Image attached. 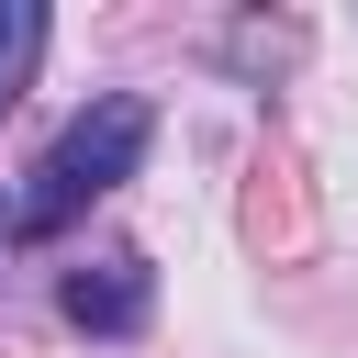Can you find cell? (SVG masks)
Segmentation results:
<instances>
[{"mask_svg":"<svg viewBox=\"0 0 358 358\" xmlns=\"http://www.w3.org/2000/svg\"><path fill=\"white\" fill-rule=\"evenodd\" d=\"M67 324L78 336H134L145 324V302H157V268L134 257V246H112V257H90V268H67Z\"/></svg>","mask_w":358,"mask_h":358,"instance_id":"2","label":"cell"},{"mask_svg":"<svg viewBox=\"0 0 358 358\" xmlns=\"http://www.w3.org/2000/svg\"><path fill=\"white\" fill-rule=\"evenodd\" d=\"M145 134H157V112H145L134 90H101L90 112H67V123H56V145L22 168V190L0 201V235L22 246V235H56V224H78L101 190H123V179H134Z\"/></svg>","mask_w":358,"mask_h":358,"instance_id":"1","label":"cell"},{"mask_svg":"<svg viewBox=\"0 0 358 358\" xmlns=\"http://www.w3.org/2000/svg\"><path fill=\"white\" fill-rule=\"evenodd\" d=\"M34 56H45V0H0V112L34 90Z\"/></svg>","mask_w":358,"mask_h":358,"instance_id":"3","label":"cell"}]
</instances>
